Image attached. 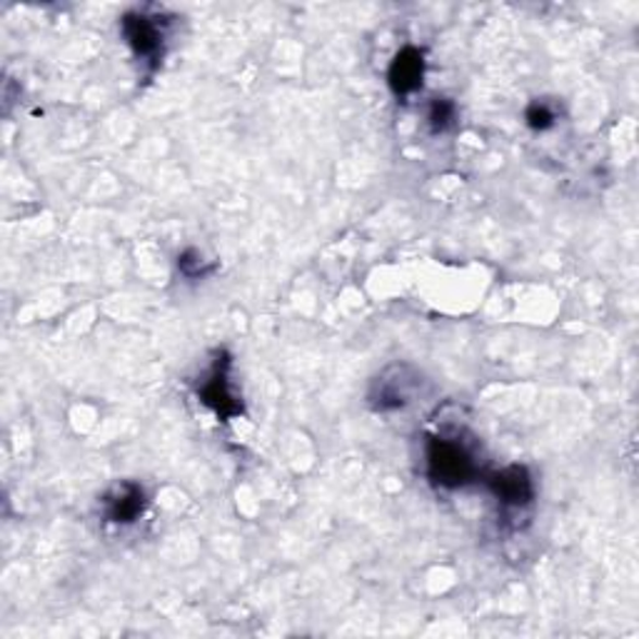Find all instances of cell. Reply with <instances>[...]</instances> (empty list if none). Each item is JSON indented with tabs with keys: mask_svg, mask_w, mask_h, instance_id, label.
<instances>
[{
	"mask_svg": "<svg viewBox=\"0 0 639 639\" xmlns=\"http://www.w3.org/2000/svg\"><path fill=\"white\" fill-rule=\"evenodd\" d=\"M427 475L435 485L455 490V487H465L477 475V462L458 437H430V442H427Z\"/></svg>",
	"mask_w": 639,
	"mask_h": 639,
	"instance_id": "obj_1",
	"label": "cell"
},
{
	"mask_svg": "<svg viewBox=\"0 0 639 639\" xmlns=\"http://www.w3.org/2000/svg\"><path fill=\"white\" fill-rule=\"evenodd\" d=\"M198 398L205 402V405L215 412L221 419H233L242 415V402L233 390L230 383V358L221 355L208 369L198 388Z\"/></svg>",
	"mask_w": 639,
	"mask_h": 639,
	"instance_id": "obj_2",
	"label": "cell"
},
{
	"mask_svg": "<svg viewBox=\"0 0 639 639\" xmlns=\"http://www.w3.org/2000/svg\"><path fill=\"white\" fill-rule=\"evenodd\" d=\"M123 36L138 61L158 65L160 58H163L165 33L160 18L146 13H128L123 18Z\"/></svg>",
	"mask_w": 639,
	"mask_h": 639,
	"instance_id": "obj_3",
	"label": "cell"
},
{
	"mask_svg": "<svg viewBox=\"0 0 639 639\" xmlns=\"http://www.w3.org/2000/svg\"><path fill=\"white\" fill-rule=\"evenodd\" d=\"M410 373L412 369L408 365H392L377 377L373 383V390H369V402H373L377 412L400 410L408 405L417 385V375Z\"/></svg>",
	"mask_w": 639,
	"mask_h": 639,
	"instance_id": "obj_4",
	"label": "cell"
},
{
	"mask_svg": "<svg viewBox=\"0 0 639 639\" xmlns=\"http://www.w3.org/2000/svg\"><path fill=\"white\" fill-rule=\"evenodd\" d=\"M487 485H490L492 494L504 504V508L523 510L535 500V485H532V477H529L527 473V467H519V465L504 467L500 469V473H492L490 479H487Z\"/></svg>",
	"mask_w": 639,
	"mask_h": 639,
	"instance_id": "obj_5",
	"label": "cell"
},
{
	"mask_svg": "<svg viewBox=\"0 0 639 639\" xmlns=\"http://www.w3.org/2000/svg\"><path fill=\"white\" fill-rule=\"evenodd\" d=\"M146 510V492L136 483L115 485L103 500V512L108 523L115 525H130L142 515Z\"/></svg>",
	"mask_w": 639,
	"mask_h": 639,
	"instance_id": "obj_6",
	"label": "cell"
},
{
	"mask_svg": "<svg viewBox=\"0 0 639 639\" xmlns=\"http://www.w3.org/2000/svg\"><path fill=\"white\" fill-rule=\"evenodd\" d=\"M425 78V58L417 48H402L390 65L388 80L390 88L398 92V96H410L419 86H423Z\"/></svg>",
	"mask_w": 639,
	"mask_h": 639,
	"instance_id": "obj_7",
	"label": "cell"
},
{
	"mask_svg": "<svg viewBox=\"0 0 639 639\" xmlns=\"http://www.w3.org/2000/svg\"><path fill=\"white\" fill-rule=\"evenodd\" d=\"M455 117V105L450 100H435L430 105V113H427V121H430L433 133H442Z\"/></svg>",
	"mask_w": 639,
	"mask_h": 639,
	"instance_id": "obj_8",
	"label": "cell"
},
{
	"mask_svg": "<svg viewBox=\"0 0 639 639\" xmlns=\"http://www.w3.org/2000/svg\"><path fill=\"white\" fill-rule=\"evenodd\" d=\"M525 117H527V125L532 130H548V128H552L554 121H557V117H554V111L548 103H532L527 108Z\"/></svg>",
	"mask_w": 639,
	"mask_h": 639,
	"instance_id": "obj_9",
	"label": "cell"
},
{
	"mask_svg": "<svg viewBox=\"0 0 639 639\" xmlns=\"http://www.w3.org/2000/svg\"><path fill=\"white\" fill-rule=\"evenodd\" d=\"M178 267H180V273L188 275V277H200V275L210 273V267L203 265V258H200L196 250H185L183 255L178 258Z\"/></svg>",
	"mask_w": 639,
	"mask_h": 639,
	"instance_id": "obj_10",
	"label": "cell"
}]
</instances>
